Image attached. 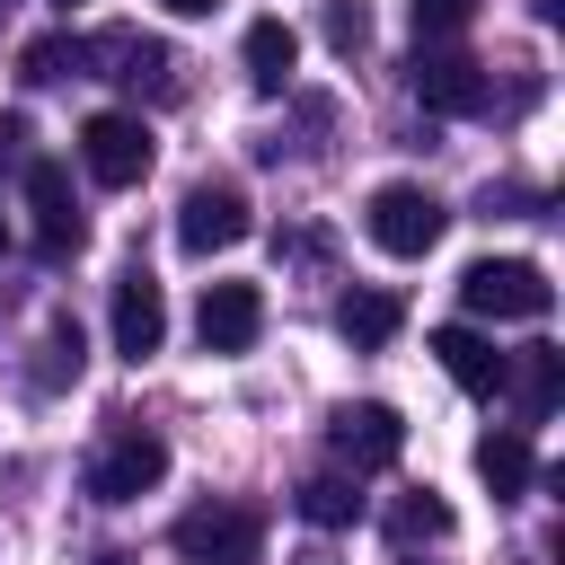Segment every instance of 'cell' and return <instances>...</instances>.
Returning <instances> with one entry per match:
<instances>
[{
  "label": "cell",
  "mask_w": 565,
  "mask_h": 565,
  "mask_svg": "<svg viewBox=\"0 0 565 565\" xmlns=\"http://www.w3.org/2000/svg\"><path fill=\"white\" fill-rule=\"evenodd\" d=\"M362 230H371V247L380 256H433L441 247V230H450V212H441V194H424V185H380L371 203H362Z\"/></svg>",
  "instance_id": "cell-1"
},
{
  "label": "cell",
  "mask_w": 565,
  "mask_h": 565,
  "mask_svg": "<svg viewBox=\"0 0 565 565\" xmlns=\"http://www.w3.org/2000/svg\"><path fill=\"white\" fill-rule=\"evenodd\" d=\"M459 300H468V318H547L556 309V282L530 256H477L459 274Z\"/></svg>",
  "instance_id": "cell-2"
},
{
  "label": "cell",
  "mask_w": 565,
  "mask_h": 565,
  "mask_svg": "<svg viewBox=\"0 0 565 565\" xmlns=\"http://www.w3.org/2000/svg\"><path fill=\"white\" fill-rule=\"evenodd\" d=\"M150 159H159V141H150V124H141V115L97 106V115L79 124V168H88L97 185H141V177H150Z\"/></svg>",
  "instance_id": "cell-3"
},
{
  "label": "cell",
  "mask_w": 565,
  "mask_h": 565,
  "mask_svg": "<svg viewBox=\"0 0 565 565\" xmlns=\"http://www.w3.org/2000/svg\"><path fill=\"white\" fill-rule=\"evenodd\" d=\"M159 477H168V441H159L150 424H124V433L88 459V494H97V503H141V494H159Z\"/></svg>",
  "instance_id": "cell-4"
},
{
  "label": "cell",
  "mask_w": 565,
  "mask_h": 565,
  "mask_svg": "<svg viewBox=\"0 0 565 565\" xmlns=\"http://www.w3.org/2000/svg\"><path fill=\"white\" fill-rule=\"evenodd\" d=\"M26 212H35V256H79L88 247V212L71 194V168L62 159H26Z\"/></svg>",
  "instance_id": "cell-5"
},
{
  "label": "cell",
  "mask_w": 565,
  "mask_h": 565,
  "mask_svg": "<svg viewBox=\"0 0 565 565\" xmlns=\"http://www.w3.org/2000/svg\"><path fill=\"white\" fill-rule=\"evenodd\" d=\"M256 230V212H247V194L230 185V177H203L185 203H177V247L185 256H221V247H238Z\"/></svg>",
  "instance_id": "cell-6"
},
{
  "label": "cell",
  "mask_w": 565,
  "mask_h": 565,
  "mask_svg": "<svg viewBox=\"0 0 565 565\" xmlns=\"http://www.w3.org/2000/svg\"><path fill=\"white\" fill-rule=\"evenodd\" d=\"M177 547H185L194 565H256V556H265V512H247V503H203V512L177 521Z\"/></svg>",
  "instance_id": "cell-7"
},
{
  "label": "cell",
  "mask_w": 565,
  "mask_h": 565,
  "mask_svg": "<svg viewBox=\"0 0 565 565\" xmlns=\"http://www.w3.org/2000/svg\"><path fill=\"white\" fill-rule=\"evenodd\" d=\"M406 88H415V106H424V115H486V106H494L486 62H468V53H415Z\"/></svg>",
  "instance_id": "cell-8"
},
{
  "label": "cell",
  "mask_w": 565,
  "mask_h": 565,
  "mask_svg": "<svg viewBox=\"0 0 565 565\" xmlns=\"http://www.w3.org/2000/svg\"><path fill=\"white\" fill-rule=\"evenodd\" d=\"M194 335H203V353H247L265 335V291L256 282H203Z\"/></svg>",
  "instance_id": "cell-9"
},
{
  "label": "cell",
  "mask_w": 565,
  "mask_h": 565,
  "mask_svg": "<svg viewBox=\"0 0 565 565\" xmlns=\"http://www.w3.org/2000/svg\"><path fill=\"white\" fill-rule=\"evenodd\" d=\"M159 344H168V300H159V282L141 265H124L115 274V353L124 362H150Z\"/></svg>",
  "instance_id": "cell-10"
},
{
  "label": "cell",
  "mask_w": 565,
  "mask_h": 565,
  "mask_svg": "<svg viewBox=\"0 0 565 565\" xmlns=\"http://www.w3.org/2000/svg\"><path fill=\"white\" fill-rule=\"evenodd\" d=\"M327 441H335V459H353V468H388V459L406 450V415L380 406V397H362V406H335Z\"/></svg>",
  "instance_id": "cell-11"
},
{
  "label": "cell",
  "mask_w": 565,
  "mask_h": 565,
  "mask_svg": "<svg viewBox=\"0 0 565 565\" xmlns=\"http://www.w3.org/2000/svg\"><path fill=\"white\" fill-rule=\"evenodd\" d=\"M433 362H441L468 397H494V388H503V353H494V335H477V327H433Z\"/></svg>",
  "instance_id": "cell-12"
},
{
  "label": "cell",
  "mask_w": 565,
  "mask_h": 565,
  "mask_svg": "<svg viewBox=\"0 0 565 565\" xmlns=\"http://www.w3.org/2000/svg\"><path fill=\"white\" fill-rule=\"evenodd\" d=\"M503 388L521 397V415H530V424H539V415H556V397H565V353H556V344L503 353Z\"/></svg>",
  "instance_id": "cell-13"
},
{
  "label": "cell",
  "mask_w": 565,
  "mask_h": 565,
  "mask_svg": "<svg viewBox=\"0 0 565 565\" xmlns=\"http://www.w3.org/2000/svg\"><path fill=\"white\" fill-rule=\"evenodd\" d=\"M397 327H406V300H397V291H344V300H335V335H344L353 353H380Z\"/></svg>",
  "instance_id": "cell-14"
},
{
  "label": "cell",
  "mask_w": 565,
  "mask_h": 565,
  "mask_svg": "<svg viewBox=\"0 0 565 565\" xmlns=\"http://www.w3.org/2000/svg\"><path fill=\"white\" fill-rule=\"evenodd\" d=\"M291 62H300V35L282 18H256L247 26V79H256V97H282L291 88Z\"/></svg>",
  "instance_id": "cell-15"
},
{
  "label": "cell",
  "mask_w": 565,
  "mask_h": 565,
  "mask_svg": "<svg viewBox=\"0 0 565 565\" xmlns=\"http://www.w3.org/2000/svg\"><path fill=\"white\" fill-rule=\"evenodd\" d=\"M477 477L494 486V503H521V494H530V477H539V459H530V441H521V433H486V441H477Z\"/></svg>",
  "instance_id": "cell-16"
},
{
  "label": "cell",
  "mask_w": 565,
  "mask_h": 565,
  "mask_svg": "<svg viewBox=\"0 0 565 565\" xmlns=\"http://www.w3.org/2000/svg\"><path fill=\"white\" fill-rule=\"evenodd\" d=\"M291 503H300V521H309V530H353V521H362V494H353V477H309Z\"/></svg>",
  "instance_id": "cell-17"
},
{
  "label": "cell",
  "mask_w": 565,
  "mask_h": 565,
  "mask_svg": "<svg viewBox=\"0 0 565 565\" xmlns=\"http://www.w3.org/2000/svg\"><path fill=\"white\" fill-rule=\"evenodd\" d=\"M388 539H397V547H424V539H450V503H441L433 486H415V494H397V503H388Z\"/></svg>",
  "instance_id": "cell-18"
},
{
  "label": "cell",
  "mask_w": 565,
  "mask_h": 565,
  "mask_svg": "<svg viewBox=\"0 0 565 565\" xmlns=\"http://www.w3.org/2000/svg\"><path fill=\"white\" fill-rule=\"evenodd\" d=\"M79 362H88V335H79V318H53V327H44V344H35V388H62V380H79Z\"/></svg>",
  "instance_id": "cell-19"
},
{
  "label": "cell",
  "mask_w": 565,
  "mask_h": 565,
  "mask_svg": "<svg viewBox=\"0 0 565 565\" xmlns=\"http://www.w3.org/2000/svg\"><path fill=\"white\" fill-rule=\"evenodd\" d=\"M18 71H26V79H79V71H88V44H79V35H35V44L18 53Z\"/></svg>",
  "instance_id": "cell-20"
},
{
  "label": "cell",
  "mask_w": 565,
  "mask_h": 565,
  "mask_svg": "<svg viewBox=\"0 0 565 565\" xmlns=\"http://www.w3.org/2000/svg\"><path fill=\"white\" fill-rule=\"evenodd\" d=\"M406 18H415L424 44H441V35H459V26L477 18V0H406Z\"/></svg>",
  "instance_id": "cell-21"
},
{
  "label": "cell",
  "mask_w": 565,
  "mask_h": 565,
  "mask_svg": "<svg viewBox=\"0 0 565 565\" xmlns=\"http://www.w3.org/2000/svg\"><path fill=\"white\" fill-rule=\"evenodd\" d=\"M327 44H335V53H362V44H371V18H362L353 0H335V9H327Z\"/></svg>",
  "instance_id": "cell-22"
},
{
  "label": "cell",
  "mask_w": 565,
  "mask_h": 565,
  "mask_svg": "<svg viewBox=\"0 0 565 565\" xmlns=\"http://www.w3.org/2000/svg\"><path fill=\"white\" fill-rule=\"evenodd\" d=\"M18 141H26V115H0V159H18Z\"/></svg>",
  "instance_id": "cell-23"
},
{
  "label": "cell",
  "mask_w": 565,
  "mask_h": 565,
  "mask_svg": "<svg viewBox=\"0 0 565 565\" xmlns=\"http://www.w3.org/2000/svg\"><path fill=\"white\" fill-rule=\"evenodd\" d=\"M159 9H177V18H212L221 0H159Z\"/></svg>",
  "instance_id": "cell-24"
},
{
  "label": "cell",
  "mask_w": 565,
  "mask_h": 565,
  "mask_svg": "<svg viewBox=\"0 0 565 565\" xmlns=\"http://www.w3.org/2000/svg\"><path fill=\"white\" fill-rule=\"evenodd\" d=\"M97 565H132V556H97Z\"/></svg>",
  "instance_id": "cell-25"
},
{
  "label": "cell",
  "mask_w": 565,
  "mask_h": 565,
  "mask_svg": "<svg viewBox=\"0 0 565 565\" xmlns=\"http://www.w3.org/2000/svg\"><path fill=\"white\" fill-rule=\"evenodd\" d=\"M0 256H9V221H0Z\"/></svg>",
  "instance_id": "cell-26"
},
{
  "label": "cell",
  "mask_w": 565,
  "mask_h": 565,
  "mask_svg": "<svg viewBox=\"0 0 565 565\" xmlns=\"http://www.w3.org/2000/svg\"><path fill=\"white\" fill-rule=\"evenodd\" d=\"M406 565H424V556H406Z\"/></svg>",
  "instance_id": "cell-27"
},
{
  "label": "cell",
  "mask_w": 565,
  "mask_h": 565,
  "mask_svg": "<svg viewBox=\"0 0 565 565\" xmlns=\"http://www.w3.org/2000/svg\"><path fill=\"white\" fill-rule=\"evenodd\" d=\"M0 9H9V0H0Z\"/></svg>",
  "instance_id": "cell-28"
}]
</instances>
